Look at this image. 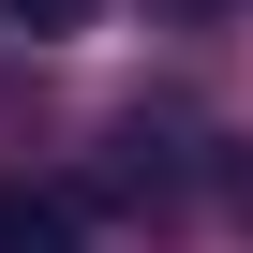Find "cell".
<instances>
[{
  "label": "cell",
  "mask_w": 253,
  "mask_h": 253,
  "mask_svg": "<svg viewBox=\"0 0 253 253\" xmlns=\"http://www.w3.org/2000/svg\"><path fill=\"white\" fill-rule=\"evenodd\" d=\"M0 253H75V194H45V179H0Z\"/></svg>",
  "instance_id": "6da1fadb"
},
{
  "label": "cell",
  "mask_w": 253,
  "mask_h": 253,
  "mask_svg": "<svg viewBox=\"0 0 253 253\" xmlns=\"http://www.w3.org/2000/svg\"><path fill=\"white\" fill-rule=\"evenodd\" d=\"M164 15H209V0H164Z\"/></svg>",
  "instance_id": "3957f363"
},
{
  "label": "cell",
  "mask_w": 253,
  "mask_h": 253,
  "mask_svg": "<svg viewBox=\"0 0 253 253\" xmlns=\"http://www.w3.org/2000/svg\"><path fill=\"white\" fill-rule=\"evenodd\" d=\"M0 15H15V30H45V45H60V30H89V15H104V0H0Z\"/></svg>",
  "instance_id": "7a4b0ae2"
}]
</instances>
